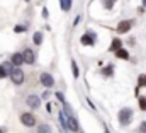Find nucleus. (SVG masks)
Listing matches in <instances>:
<instances>
[{
  "instance_id": "ddd939ff",
  "label": "nucleus",
  "mask_w": 146,
  "mask_h": 133,
  "mask_svg": "<svg viewBox=\"0 0 146 133\" xmlns=\"http://www.w3.org/2000/svg\"><path fill=\"white\" fill-rule=\"evenodd\" d=\"M115 56L121 58V60H129V53H127V50H122V48L115 51Z\"/></svg>"
},
{
  "instance_id": "aec40b11",
  "label": "nucleus",
  "mask_w": 146,
  "mask_h": 133,
  "mask_svg": "<svg viewBox=\"0 0 146 133\" xmlns=\"http://www.w3.org/2000/svg\"><path fill=\"white\" fill-rule=\"evenodd\" d=\"M138 84L145 87V85H146V75H139V79H138Z\"/></svg>"
},
{
  "instance_id": "7ed1b4c3",
  "label": "nucleus",
  "mask_w": 146,
  "mask_h": 133,
  "mask_svg": "<svg viewBox=\"0 0 146 133\" xmlns=\"http://www.w3.org/2000/svg\"><path fill=\"white\" fill-rule=\"evenodd\" d=\"M82 44H87V46L95 44V33L94 31H87V33L82 36Z\"/></svg>"
},
{
  "instance_id": "0eeeda50",
  "label": "nucleus",
  "mask_w": 146,
  "mask_h": 133,
  "mask_svg": "<svg viewBox=\"0 0 146 133\" xmlns=\"http://www.w3.org/2000/svg\"><path fill=\"white\" fill-rule=\"evenodd\" d=\"M41 84H42L44 87H53V85H54V79H53L49 73H42V75H41Z\"/></svg>"
},
{
  "instance_id": "a878e982",
  "label": "nucleus",
  "mask_w": 146,
  "mask_h": 133,
  "mask_svg": "<svg viewBox=\"0 0 146 133\" xmlns=\"http://www.w3.org/2000/svg\"><path fill=\"white\" fill-rule=\"evenodd\" d=\"M104 133H110V132H109V130H106V132H104Z\"/></svg>"
},
{
  "instance_id": "393cba45",
  "label": "nucleus",
  "mask_w": 146,
  "mask_h": 133,
  "mask_svg": "<svg viewBox=\"0 0 146 133\" xmlns=\"http://www.w3.org/2000/svg\"><path fill=\"white\" fill-rule=\"evenodd\" d=\"M7 132V128H3V126H0V133H5Z\"/></svg>"
},
{
  "instance_id": "4468645a",
  "label": "nucleus",
  "mask_w": 146,
  "mask_h": 133,
  "mask_svg": "<svg viewBox=\"0 0 146 133\" xmlns=\"http://www.w3.org/2000/svg\"><path fill=\"white\" fill-rule=\"evenodd\" d=\"M60 5H61V9H63L65 12H68L70 7H72V0H60Z\"/></svg>"
},
{
  "instance_id": "423d86ee",
  "label": "nucleus",
  "mask_w": 146,
  "mask_h": 133,
  "mask_svg": "<svg viewBox=\"0 0 146 133\" xmlns=\"http://www.w3.org/2000/svg\"><path fill=\"white\" fill-rule=\"evenodd\" d=\"M131 26H133V21H122V22H119V26H117V33L119 34L127 33V31L131 29Z\"/></svg>"
},
{
  "instance_id": "6ab92c4d",
  "label": "nucleus",
  "mask_w": 146,
  "mask_h": 133,
  "mask_svg": "<svg viewBox=\"0 0 146 133\" xmlns=\"http://www.w3.org/2000/svg\"><path fill=\"white\" fill-rule=\"evenodd\" d=\"M72 72H73V77H78V66H76V62H72Z\"/></svg>"
},
{
  "instance_id": "9b49d317",
  "label": "nucleus",
  "mask_w": 146,
  "mask_h": 133,
  "mask_svg": "<svg viewBox=\"0 0 146 133\" xmlns=\"http://www.w3.org/2000/svg\"><path fill=\"white\" fill-rule=\"evenodd\" d=\"M14 66H19L21 63H26L24 62V55H21V53H15V55H12V60H10Z\"/></svg>"
},
{
  "instance_id": "4be33fe9",
  "label": "nucleus",
  "mask_w": 146,
  "mask_h": 133,
  "mask_svg": "<svg viewBox=\"0 0 146 133\" xmlns=\"http://www.w3.org/2000/svg\"><path fill=\"white\" fill-rule=\"evenodd\" d=\"M14 31H15V33H24V31H26V26H15Z\"/></svg>"
},
{
  "instance_id": "dca6fc26",
  "label": "nucleus",
  "mask_w": 146,
  "mask_h": 133,
  "mask_svg": "<svg viewBox=\"0 0 146 133\" xmlns=\"http://www.w3.org/2000/svg\"><path fill=\"white\" fill-rule=\"evenodd\" d=\"M37 133H51V126L49 125H39L37 126Z\"/></svg>"
},
{
  "instance_id": "412c9836",
  "label": "nucleus",
  "mask_w": 146,
  "mask_h": 133,
  "mask_svg": "<svg viewBox=\"0 0 146 133\" xmlns=\"http://www.w3.org/2000/svg\"><path fill=\"white\" fill-rule=\"evenodd\" d=\"M139 107H141L143 111H146V99H145V97H141V99H139Z\"/></svg>"
},
{
  "instance_id": "6e6552de",
  "label": "nucleus",
  "mask_w": 146,
  "mask_h": 133,
  "mask_svg": "<svg viewBox=\"0 0 146 133\" xmlns=\"http://www.w3.org/2000/svg\"><path fill=\"white\" fill-rule=\"evenodd\" d=\"M26 102H27V106H29V107H33V109H37V107H39V104H41V102H39V97L34 96V94L27 96V101H26Z\"/></svg>"
},
{
  "instance_id": "1a4fd4ad",
  "label": "nucleus",
  "mask_w": 146,
  "mask_h": 133,
  "mask_svg": "<svg viewBox=\"0 0 146 133\" xmlns=\"http://www.w3.org/2000/svg\"><path fill=\"white\" fill-rule=\"evenodd\" d=\"M68 130H72V132H78V130H80L78 121H76L75 116H68Z\"/></svg>"
},
{
  "instance_id": "f257e3e1",
  "label": "nucleus",
  "mask_w": 146,
  "mask_h": 133,
  "mask_svg": "<svg viewBox=\"0 0 146 133\" xmlns=\"http://www.w3.org/2000/svg\"><path fill=\"white\" fill-rule=\"evenodd\" d=\"M117 118H119V123H121V125H124V126L129 125L131 120H133V109H131V107H124V109H121Z\"/></svg>"
},
{
  "instance_id": "2eb2a0df",
  "label": "nucleus",
  "mask_w": 146,
  "mask_h": 133,
  "mask_svg": "<svg viewBox=\"0 0 146 133\" xmlns=\"http://www.w3.org/2000/svg\"><path fill=\"white\" fill-rule=\"evenodd\" d=\"M102 73H104L106 77H110V75L114 73V65L110 63V65H107V66H106V68H102Z\"/></svg>"
},
{
  "instance_id": "a211bd4d",
  "label": "nucleus",
  "mask_w": 146,
  "mask_h": 133,
  "mask_svg": "<svg viewBox=\"0 0 146 133\" xmlns=\"http://www.w3.org/2000/svg\"><path fill=\"white\" fill-rule=\"evenodd\" d=\"M114 2H115V0H102V5H104L107 10H110V9H112V5H114Z\"/></svg>"
},
{
  "instance_id": "cd10ccee",
  "label": "nucleus",
  "mask_w": 146,
  "mask_h": 133,
  "mask_svg": "<svg viewBox=\"0 0 146 133\" xmlns=\"http://www.w3.org/2000/svg\"><path fill=\"white\" fill-rule=\"evenodd\" d=\"M26 2H29V0H26Z\"/></svg>"
},
{
  "instance_id": "5701e85b",
  "label": "nucleus",
  "mask_w": 146,
  "mask_h": 133,
  "mask_svg": "<svg viewBox=\"0 0 146 133\" xmlns=\"http://www.w3.org/2000/svg\"><path fill=\"white\" fill-rule=\"evenodd\" d=\"M139 132H141V133H146V121H143V123L139 125Z\"/></svg>"
},
{
  "instance_id": "f8f14e48",
  "label": "nucleus",
  "mask_w": 146,
  "mask_h": 133,
  "mask_svg": "<svg viewBox=\"0 0 146 133\" xmlns=\"http://www.w3.org/2000/svg\"><path fill=\"white\" fill-rule=\"evenodd\" d=\"M122 48V43H121V39L119 38H115V39H112V43H110V51H117V50H121Z\"/></svg>"
},
{
  "instance_id": "f3484780",
  "label": "nucleus",
  "mask_w": 146,
  "mask_h": 133,
  "mask_svg": "<svg viewBox=\"0 0 146 133\" xmlns=\"http://www.w3.org/2000/svg\"><path fill=\"white\" fill-rule=\"evenodd\" d=\"M42 43V33H34V44H41Z\"/></svg>"
},
{
  "instance_id": "b1692460",
  "label": "nucleus",
  "mask_w": 146,
  "mask_h": 133,
  "mask_svg": "<svg viewBox=\"0 0 146 133\" xmlns=\"http://www.w3.org/2000/svg\"><path fill=\"white\" fill-rule=\"evenodd\" d=\"M56 97L61 101V102H65V97H63V94H61V92H56Z\"/></svg>"
},
{
  "instance_id": "20e7f679",
  "label": "nucleus",
  "mask_w": 146,
  "mask_h": 133,
  "mask_svg": "<svg viewBox=\"0 0 146 133\" xmlns=\"http://www.w3.org/2000/svg\"><path fill=\"white\" fill-rule=\"evenodd\" d=\"M12 65H14L12 62H5V63H2V65H0V79H5L7 75H10V73H12V70H14Z\"/></svg>"
},
{
  "instance_id": "9d476101",
  "label": "nucleus",
  "mask_w": 146,
  "mask_h": 133,
  "mask_svg": "<svg viewBox=\"0 0 146 133\" xmlns=\"http://www.w3.org/2000/svg\"><path fill=\"white\" fill-rule=\"evenodd\" d=\"M24 62L26 63H29V65H33L34 63V53H33V50H24Z\"/></svg>"
},
{
  "instance_id": "39448f33",
  "label": "nucleus",
  "mask_w": 146,
  "mask_h": 133,
  "mask_svg": "<svg viewBox=\"0 0 146 133\" xmlns=\"http://www.w3.org/2000/svg\"><path fill=\"white\" fill-rule=\"evenodd\" d=\"M21 121H22L26 126H34V125H36V118H34L31 113H24V114L21 116Z\"/></svg>"
},
{
  "instance_id": "f03ea898",
  "label": "nucleus",
  "mask_w": 146,
  "mask_h": 133,
  "mask_svg": "<svg viewBox=\"0 0 146 133\" xmlns=\"http://www.w3.org/2000/svg\"><path fill=\"white\" fill-rule=\"evenodd\" d=\"M10 77H12V82H14V84H17V85H21V84L24 82V72H22L19 66H15V68L12 70Z\"/></svg>"
},
{
  "instance_id": "bb28decb",
  "label": "nucleus",
  "mask_w": 146,
  "mask_h": 133,
  "mask_svg": "<svg viewBox=\"0 0 146 133\" xmlns=\"http://www.w3.org/2000/svg\"><path fill=\"white\" fill-rule=\"evenodd\" d=\"M143 3H145V5H146V0H143Z\"/></svg>"
}]
</instances>
